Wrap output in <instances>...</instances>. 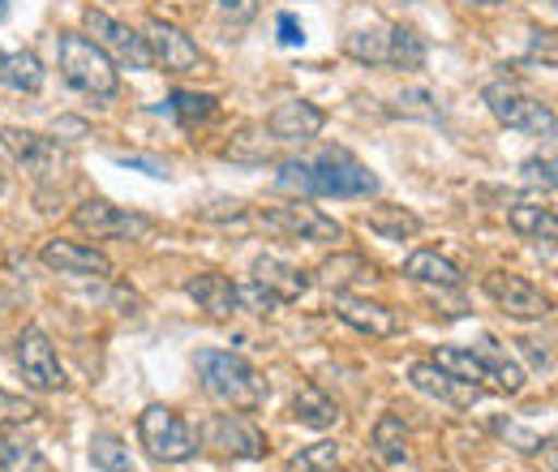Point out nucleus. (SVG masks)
Returning <instances> with one entry per match:
<instances>
[{"label":"nucleus","mask_w":558,"mask_h":472,"mask_svg":"<svg viewBox=\"0 0 558 472\" xmlns=\"http://www.w3.org/2000/svg\"><path fill=\"white\" fill-rule=\"evenodd\" d=\"M276 190L310 194V198H369L378 194V177L344 146H327L314 159H283Z\"/></svg>","instance_id":"1"},{"label":"nucleus","mask_w":558,"mask_h":472,"mask_svg":"<svg viewBox=\"0 0 558 472\" xmlns=\"http://www.w3.org/2000/svg\"><path fill=\"white\" fill-rule=\"evenodd\" d=\"M198 383L207 391L215 404L223 408H236V412H254L258 404H267L271 387L267 378L236 352H198Z\"/></svg>","instance_id":"2"},{"label":"nucleus","mask_w":558,"mask_h":472,"mask_svg":"<svg viewBox=\"0 0 558 472\" xmlns=\"http://www.w3.org/2000/svg\"><path fill=\"white\" fill-rule=\"evenodd\" d=\"M57 57H61V73L73 90L90 95V99H117L121 90V69L117 61L86 35L77 31H65L61 44H57Z\"/></svg>","instance_id":"3"},{"label":"nucleus","mask_w":558,"mask_h":472,"mask_svg":"<svg viewBox=\"0 0 558 472\" xmlns=\"http://www.w3.org/2000/svg\"><path fill=\"white\" fill-rule=\"evenodd\" d=\"M138 443L159 464H185L198 456V438L185 425V416L168 404H150L138 412Z\"/></svg>","instance_id":"4"},{"label":"nucleus","mask_w":558,"mask_h":472,"mask_svg":"<svg viewBox=\"0 0 558 472\" xmlns=\"http://www.w3.org/2000/svg\"><path fill=\"white\" fill-rule=\"evenodd\" d=\"M482 99H486V108L494 112L498 125L520 130V134H533V137H555V108L542 104V99H533V95H524L520 86H511V82H489L486 90H482Z\"/></svg>","instance_id":"5"},{"label":"nucleus","mask_w":558,"mask_h":472,"mask_svg":"<svg viewBox=\"0 0 558 472\" xmlns=\"http://www.w3.org/2000/svg\"><path fill=\"white\" fill-rule=\"evenodd\" d=\"M198 438H203V447L219 451V456H232V460H263L271 451L267 434L254 421H245L241 412H215V416H207Z\"/></svg>","instance_id":"6"},{"label":"nucleus","mask_w":558,"mask_h":472,"mask_svg":"<svg viewBox=\"0 0 558 472\" xmlns=\"http://www.w3.org/2000/svg\"><path fill=\"white\" fill-rule=\"evenodd\" d=\"M0 146L39 181V185H57L65 181L70 172V159L61 155V142L44 134H31V130H0Z\"/></svg>","instance_id":"7"},{"label":"nucleus","mask_w":558,"mask_h":472,"mask_svg":"<svg viewBox=\"0 0 558 472\" xmlns=\"http://www.w3.org/2000/svg\"><path fill=\"white\" fill-rule=\"evenodd\" d=\"M13 356H17V370H22V378H26V387L31 391H61L70 378H65V370H61V356H57V348H52V339L44 336L39 327H26L17 343H13Z\"/></svg>","instance_id":"8"},{"label":"nucleus","mask_w":558,"mask_h":472,"mask_svg":"<svg viewBox=\"0 0 558 472\" xmlns=\"http://www.w3.org/2000/svg\"><path fill=\"white\" fill-rule=\"evenodd\" d=\"M486 296L507 314V318H520V323H537L550 314V296L542 288H533L524 275H511V270H489L486 275Z\"/></svg>","instance_id":"9"},{"label":"nucleus","mask_w":558,"mask_h":472,"mask_svg":"<svg viewBox=\"0 0 558 472\" xmlns=\"http://www.w3.org/2000/svg\"><path fill=\"white\" fill-rule=\"evenodd\" d=\"M82 22H86V31L95 35V44H99L117 65L150 69V48H146V39H142L138 31H130L125 22L108 17L104 9H86V13H82Z\"/></svg>","instance_id":"10"},{"label":"nucleus","mask_w":558,"mask_h":472,"mask_svg":"<svg viewBox=\"0 0 558 472\" xmlns=\"http://www.w3.org/2000/svg\"><path fill=\"white\" fill-rule=\"evenodd\" d=\"M263 219H267L271 228H279V232L301 237V241H314V245H336V241H344V228H340L331 215H323L318 206L301 203V198L283 206H267Z\"/></svg>","instance_id":"11"},{"label":"nucleus","mask_w":558,"mask_h":472,"mask_svg":"<svg viewBox=\"0 0 558 472\" xmlns=\"http://www.w3.org/2000/svg\"><path fill=\"white\" fill-rule=\"evenodd\" d=\"M142 39H146V48H150V65H163V73H190V69L203 65L198 44H194L181 26H172V22H163V17H150Z\"/></svg>","instance_id":"12"},{"label":"nucleus","mask_w":558,"mask_h":472,"mask_svg":"<svg viewBox=\"0 0 558 472\" xmlns=\"http://www.w3.org/2000/svg\"><path fill=\"white\" fill-rule=\"evenodd\" d=\"M73 223L90 237H146L150 232V219L138 210H121V206L104 203V198H90L73 210Z\"/></svg>","instance_id":"13"},{"label":"nucleus","mask_w":558,"mask_h":472,"mask_svg":"<svg viewBox=\"0 0 558 472\" xmlns=\"http://www.w3.org/2000/svg\"><path fill=\"white\" fill-rule=\"evenodd\" d=\"M331 310H336L340 323H349L352 331H361V336H369V339H391L400 331L396 310H387V305H378V301H365V296H352V292H336Z\"/></svg>","instance_id":"14"},{"label":"nucleus","mask_w":558,"mask_h":472,"mask_svg":"<svg viewBox=\"0 0 558 472\" xmlns=\"http://www.w3.org/2000/svg\"><path fill=\"white\" fill-rule=\"evenodd\" d=\"M323 125H327V112L310 99H288L267 117V134L276 142H310L323 134Z\"/></svg>","instance_id":"15"},{"label":"nucleus","mask_w":558,"mask_h":472,"mask_svg":"<svg viewBox=\"0 0 558 472\" xmlns=\"http://www.w3.org/2000/svg\"><path fill=\"white\" fill-rule=\"evenodd\" d=\"M39 258H44V267L61 270V275H112V263H108V254L104 250H95V245H86V241H48L44 250H39Z\"/></svg>","instance_id":"16"},{"label":"nucleus","mask_w":558,"mask_h":472,"mask_svg":"<svg viewBox=\"0 0 558 472\" xmlns=\"http://www.w3.org/2000/svg\"><path fill=\"white\" fill-rule=\"evenodd\" d=\"M409 383L417 387L421 396H429V400H442V404L451 408H473L477 404V387H469V383H456L451 374H442L434 361H417V365H409Z\"/></svg>","instance_id":"17"},{"label":"nucleus","mask_w":558,"mask_h":472,"mask_svg":"<svg viewBox=\"0 0 558 472\" xmlns=\"http://www.w3.org/2000/svg\"><path fill=\"white\" fill-rule=\"evenodd\" d=\"M185 296L207 314V318H232L241 305H236V283L219 270H203L185 283Z\"/></svg>","instance_id":"18"},{"label":"nucleus","mask_w":558,"mask_h":472,"mask_svg":"<svg viewBox=\"0 0 558 472\" xmlns=\"http://www.w3.org/2000/svg\"><path fill=\"white\" fill-rule=\"evenodd\" d=\"M473 352L482 356L486 374L494 378V387H498L502 396H520V391H524V383H529V378H524V370H520V365H515V361L502 352V343H498V339L482 336V343H477Z\"/></svg>","instance_id":"19"},{"label":"nucleus","mask_w":558,"mask_h":472,"mask_svg":"<svg viewBox=\"0 0 558 472\" xmlns=\"http://www.w3.org/2000/svg\"><path fill=\"white\" fill-rule=\"evenodd\" d=\"M369 447L383 464H409V425L400 412H383L374 434H369Z\"/></svg>","instance_id":"20"},{"label":"nucleus","mask_w":558,"mask_h":472,"mask_svg":"<svg viewBox=\"0 0 558 472\" xmlns=\"http://www.w3.org/2000/svg\"><path fill=\"white\" fill-rule=\"evenodd\" d=\"M254 279L263 283V288H271L279 301H296L305 288H310V279H305V270L288 267L283 258H271V254H263V258H254Z\"/></svg>","instance_id":"21"},{"label":"nucleus","mask_w":558,"mask_h":472,"mask_svg":"<svg viewBox=\"0 0 558 472\" xmlns=\"http://www.w3.org/2000/svg\"><path fill=\"white\" fill-rule=\"evenodd\" d=\"M434 365H438L442 374H451L456 383H469V387H477V391H482V387L489 383L482 356H477L473 348H460V343H447V348H438V352H434Z\"/></svg>","instance_id":"22"},{"label":"nucleus","mask_w":558,"mask_h":472,"mask_svg":"<svg viewBox=\"0 0 558 472\" xmlns=\"http://www.w3.org/2000/svg\"><path fill=\"white\" fill-rule=\"evenodd\" d=\"M404 275H409V279H417V283H438V288H460V283H464L460 267H456L451 258L434 254V250H417V254H409V258H404Z\"/></svg>","instance_id":"23"},{"label":"nucleus","mask_w":558,"mask_h":472,"mask_svg":"<svg viewBox=\"0 0 558 472\" xmlns=\"http://www.w3.org/2000/svg\"><path fill=\"white\" fill-rule=\"evenodd\" d=\"M292 416L301 425H310V429H331L340 421V408H336V400L323 387H301L296 400H292Z\"/></svg>","instance_id":"24"},{"label":"nucleus","mask_w":558,"mask_h":472,"mask_svg":"<svg viewBox=\"0 0 558 472\" xmlns=\"http://www.w3.org/2000/svg\"><path fill=\"white\" fill-rule=\"evenodd\" d=\"M0 82L13 86V90L39 95L44 90V65H39L35 52H0Z\"/></svg>","instance_id":"25"},{"label":"nucleus","mask_w":558,"mask_h":472,"mask_svg":"<svg viewBox=\"0 0 558 472\" xmlns=\"http://www.w3.org/2000/svg\"><path fill=\"white\" fill-rule=\"evenodd\" d=\"M507 223H511L520 237H529V241H546V245L555 241V232H558V219L550 206H529V203L511 206V210H507Z\"/></svg>","instance_id":"26"},{"label":"nucleus","mask_w":558,"mask_h":472,"mask_svg":"<svg viewBox=\"0 0 558 472\" xmlns=\"http://www.w3.org/2000/svg\"><path fill=\"white\" fill-rule=\"evenodd\" d=\"M0 472H52V464L44 460V451L35 443L0 434Z\"/></svg>","instance_id":"27"},{"label":"nucleus","mask_w":558,"mask_h":472,"mask_svg":"<svg viewBox=\"0 0 558 472\" xmlns=\"http://www.w3.org/2000/svg\"><path fill=\"white\" fill-rule=\"evenodd\" d=\"M387 65L396 69L425 65V39H421L413 26H391L387 31Z\"/></svg>","instance_id":"28"},{"label":"nucleus","mask_w":558,"mask_h":472,"mask_svg":"<svg viewBox=\"0 0 558 472\" xmlns=\"http://www.w3.org/2000/svg\"><path fill=\"white\" fill-rule=\"evenodd\" d=\"M361 279H374V267L361 254H340V258L323 263V270H318V283L336 288V292H349V283H361Z\"/></svg>","instance_id":"29"},{"label":"nucleus","mask_w":558,"mask_h":472,"mask_svg":"<svg viewBox=\"0 0 558 472\" xmlns=\"http://www.w3.org/2000/svg\"><path fill=\"white\" fill-rule=\"evenodd\" d=\"M90 464L99 472H138L130 447H125L117 434H95V438H90Z\"/></svg>","instance_id":"30"},{"label":"nucleus","mask_w":558,"mask_h":472,"mask_svg":"<svg viewBox=\"0 0 558 472\" xmlns=\"http://www.w3.org/2000/svg\"><path fill=\"white\" fill-rule=\"evenodd\" d=\"M365 228L369 232H378L383 241H404V237H413L421 228L417 215H409L404 206H391V210H378V215H369L365 219Z\"/></svg>","instance_id":"31"},{"label":"nucleus","mask_w":558,"mask_h":472,"mask_svg":"<svg viewBox=\"0 0 558 472\" xmlns=\"http://www.w3.org/2000/svg\"><path fill=\"white\" fill-rule=\"evenodd\" d=\"M168 112L181 121V125H203V121H210L219 108H215V99L210 95H194V90H177L172 99H168Z\"/></svg>","instance_id":"32"},{"label":"nucleus","mask_w":558,"mask_h":472,"mask_svg":"<svg viewBox=\"0 0 558 472\" xmlns=\"http://www.w3.org/2000/svg\"><path fill=\"white\" fill-rule=\"evenodd\" d=\"M356 65H387V31H356L344 44Z\"/></svg>","instance_id":"33"},{"label":"nucleus","mask_w":558,"mask_h":472,"mask_svg":"<svg viewBox=\"0 0 558 472\" xmlns=\"http://www.w3.org/2000/svg\"><path fill=\"white\" fill-rule=\"evenodd\" d=\"M340 464V447L336 443H314V447H305L301 456H292L288 460V472H331Z\"/></svg>","instance_id":"34"},{"label":"nucleus","mask_w":558,"mask_h":472,"mask_svg":"<svg viewBox=\"0 0 558 472\" xmlns=\"http://www.w3.org/2000/svg\"><path fill=\"white\" fill-rule=\"evenodd\" d=\"M236 305L250 310V314H276L283 301H279L271 288H263L258 279H250V283H236Z\"/></svg>","instance_id":"35"},{"label":"nucleus","mask_w":558,"mask_h":472,"mask_svg":"<svg viewBox=\"0 0 558 472\" xmlns=\"http://www.w3.org/2000/svg\"><path fill=\"white\" fill-rule=\"evenodd\" d=\"M396 112H400V117H417V121H438V117H442L429 90H404V95L396 99Z\"/></svg>","instance_id":"36"},{"label":"nucleus","mask_w":558,"mask_h":472,"mask_svg":"<svg viewBox=\"0 0 558 472\" xmlns=\"http://www.w3.org/2000/svg\"><path fill=\"white\" fill-rule=\"evenodd\" d=\"M35 412H39V408L31 404V400L9 396V391L0 387V425H4V429H9V425H26V421H35Z\"/></svg>","instance_id":"37"},{"label":"nucleus","mask_w":558,"mask_h":472,"mask_svg":"<svg viewBox=\"0 0 558 472\" xmlns=\"http://www.w3.org/2000/svg\"><path fill=\"white\" fill-rule=\"evenodd\" d=\"M494 429H498L507 443H515V451H524V456H537V451H542V438L529 434V429H520V425H511V421H498Z\"/></svg>","instance_id":"38"},{"label":"nucleus","mask_w":558,"mask_h":472,"mask_svg":"<svg viewBox=\"0 0 558 472\" xmlns=\"http://www.w3.org/2000/svg\"><path fill=\"white\" fill-rule=\"evenodd\" d=\"M258 4H263V0H215V9H219L228 22H236V26L254 22V17H258Z\"/></svg>","instance_id":"39"},{"label":"nucleus","mask_w":558,"mask_h":472,"mask_svg":"<svg viewBox=\"0 0 558 472\" xmlns=\"http://www.w3.org/2000/svg\"><path fill=\"white\" fill-rule=\"evenodd\" d=\"M520 172H524V181L555 190V159H550V155H546V159H524V164H520Z\"/></svg>","instance_id":"40"},{"label":"nucleus","mask_w":558,"mask_h":472,"mask_svg":"<svg viewBox=\"0 0 558 472\" xmlns=\"http://www.w3.org/2000/svg\"><path fill=\"white\" fill-rule=\"evenodd\" d=\"M117 164H121V168H142V172L155 177V181H168V177H172L163 159H146V155H117Z\"/></svg>","instance_id":"41"},{"label":"nucleus","mask_w":558,"mask_h":472,"mask_svg":"<svg viewBox=\"0 0 558 472\" xmlns=\"http://www.w3.org/2000/svg\"><path fill=\"white\" fill-rule=\"evenodd\" d=\"M279 44H288V48H301L305 44V31H301V22L292 13H279Z\"/></svg>","instance_id":"42"},{"label":"nucleus","mask_w":558,"mask_h":472,"mask_svg":"<svg viewBox=\"0 0 558 472\" xmlns=\"http://www.w3.org/2000/svg\"><path fill=\"white\" fill-rule=\"evenodd\" d=\"M61 134H77V137H82V134H86V125H82V121H57V137H61Z\"/></svg>","instance_id":"43"},{"label":"nucleus","mask_w":558,"mask_h":472,"mask_svg":"<svg viewBox=\"0 0 558 472\" xmlns=\"http://www.w3.org/2000/svg\"><path fill=\"white\" fill-rule=\"evenodd\" d=\"M4 13H9V0H0V22H4Z\"/></svg>","instance_id":"44"},{"label":"nucleus","mask_w":558,"mask_h":472,"mask_svg":"<svg viewBox=\"0 0 558 472\" xmlns=\"http://www.w3.org/2000/svg\"><path fill=\"white\" fill-rule=\"evenodd\" d=\"M477 4H502V0H477Z\"/></svg>","instance_id":"45"},{"label":"nucleus","mask_w":558,"mask_h":472,"mask_svg":"<svg viewBox=\"0 0 558 472\" xmlns=\"http://www.w3.org/2000/svg\"><path fill=\"white\" fill-rule=\"evenodd\" d=\"M0 190H4V177H0Z\"/></svg>","instance_id":"46"}]
</instances>
